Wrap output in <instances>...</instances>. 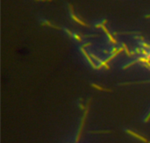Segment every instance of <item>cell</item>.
Segmentation results:
<instances>
[{
	"instance_id": "5b68a950",
	"label": "cell",
	"mask_w": 150,
	"mask_h": 143,
	"mask_svg": "<svg viewBox=\"0 0 150 143\" xmlns=\"http://www.w3.org/2000/svg\"><path fill=\"white\" fill-rule=\"evenodd\" d=\"M41 24L42 25H49V26H52V27H54V28H55V29H60V28L58 27V26H55V25H52L50 22H48V21H47V20H44V21H41Z\"/></svg>"
},
{
	"instance_id": "277c9868",
	"label": "cell",
	"mask_w": 150,
	"mask_h": 143,
	"mask_svg": "<svg viewBox=\"0 0 150 143\" xmlns=\"http://www.w3.org/2000/svg\"><path fill=\"white\" fill-rule=\"evenodd\" d=\"M92 86L93 88H95L96 90H98V91H111V90H109V89H105V88L99 86V85H97V84H95V83H92Z\"/></svg>"
},
{
	"instance_id": "6da1fadb",
	"label": "cell",
	"mask_w": 150,
	"mask_h": 143,
	"mask_svg": "<svg viewBox=\"0 0 150 143\" xmlns=\"http://www.w3.org/2000/svg\"><path fill=\"white\" fill-rule=\"evenodd\" d=\"M81 51H82V53L83 54V55L86 57V59L88 60V62H89V63L92 65V67L93 68V69H98V66L94 63V62H93V60L92 59V57L89 56V54H88V53L85 51V49H84V47H81Z\"/></svg>"
},
{
	"instance_id": "3957f363",
	"label": "cell",
	"mask_w": 150,
	"mask_h": 143,
	"mask_svg": "<svg viewBox=\"0 0 150 143\" xmlns=\"http://www.w3.org/2000/svg\"><path fill=\"white\" fill-rule=\"evenodd\" d=\"M102 29H103L104 32L107 34V36H108V38H109V40H110V41H111V43H113V44H117V43H118V41L115 40V38L110 34V32L108 31V29L105 27V25H102Z\"/></svg>"
},
{
	"instance_id": "ba28073f",
	"label": "cell",
	"mask_w": 150,
	"mask_h": 143,
	"mask_svg": "<svg viewBox=\"0 0 150 143\" xmlns=\"http://www.w3.org/2000/svg\"><path fill=\"white\" fill-rule=\"evenodd\" d=\"M37 1H41V0H37Z\"/></svg>"
},
{
	"instance_id": "52a82bcc",
	"label": "cell",
	"mask_w": 150,
	"mask_h": 143,
	"mask_svg": "<svg viewBox=\"0 0 150 143\" xmlns=\"http://www.w3.org/2000/svg\"><path fill=\"white\" fill-rule=\"evenodd\" d=\"M146 18H150V15H147V16H146Z\"/></svg>"
},
{
	"instance_id": "8992f818",
	"label": "cell",
	"mask_w": 150,
	"mask_h": 143,
	"mask_svg": "<svg viewBox=\"0 0 150 143\" xmlns=\"http://www.w3.org/2000/svg\"><path fill=\"white\" fill-rule=\"evenodd\" d=\"M72 38H74L75 40H76V41H82V38L77 34H73V35H72Z\"/></svg>"
},
{
	"instance_id": "7a4b0ae2",
	"label": "cell",
	"mask_w": 150,
	"mask_h": 143,
	"mask_svg": "<svg viewBox=\"0 0 150 143\" xmlns=\"http://www.w3.org/2000/svg\"><path fill=\"white\" fill-rule=\"evenodd\" d=\"M69 9H70V15H71V18H72L76 22H77L78 24H80V25H84V26H89V25H87L86 23H84L83 21H82L80 19H78V17H76V16L75 15L72 6H71V5H69Z\"/></svg>"
}]
</instances>
